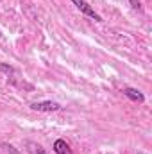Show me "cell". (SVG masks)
<instances>
[{"instance_id":"obj_1","label":"cell","mask_w":152,"mask_h":154,"mask_svg":"<svg viewBox=\"0 0 152 154\" xmlns=\"http://www.w3.org/2000/svg\"><path fill=\"white\" fill-rule=\"evenodd\" d=\"M74 4H75V7L81 11V13H84L86 16H90V18H93V20H97V22H102V16L99 14V13H95V9L86 2V0H72Z\"/></svg>"},{"instance_id":"obj_2","label":"cell","mask_w":152,"mask_h":154,"mask_svg":"<svg viewBox=\"0 0 152 154\" xmlns=\"http://www.w3.org/2000/svg\"><path fill=\"white\" fill-rule=\"evenodd\" d=\"M31 109L34 111H59L61 106L57 102H52V100H43V102H32L31 104Z\"/></svg>"},{"instance_id":"obj_4","label":"cell","mask_w":152,"mask_h":154,"mask_svg":"<svg viewBox=\"0 0 152 154\" xmlns=\"http://www.w3.org/2000/svg\"><path fill=\"white\" fill-rule=\"evenodd\" d=\"M54 152L56 154H74L70 145L65 142V140H56L54 142Z\"/></svg>"},{"instance_id":"obj_3","label":"cell","mask_w":152,"mask_h":154,"mask_svg":"<svg viewBox=\"0 0 152 154\" xmlns=\"http://www.w3.org/2000/svg\"><path fill=\"white\" fill-rule=\"evenodd\" d=\"M122 91H123V95H125L127 99H131V100H134V102H143V100H145V95H143L140 90H136V88H123Z\"/></svg>"},{"instance_id":"obj_7","label":"cell","mask_w":152,"mask_h":154,"mask_svg":"<svg viewBox=\"0 0 152 154\" xmlns=\"http://www.w3.org/2000/svg\"><path fill=\"white\" fill-rule=\"evenodd\" d=\"M138 154H145V152H138Z\"/></svg>"},{"instance_id":"obj_8","label":"cell","mask_w":152,"mask_h":154,"mask_svg":"<svg viewBox=\"0 0 152 154\" xmlns=\"http://www.w3.org/2000/svg\"><path fill=\"white\" fill-rule=\"evenodd\" d=\"M97 154H99V152H97Z\"/></svg>"},{"instance_id":"obj_5","label":"cell","mask_w":152,"mask_h":154,"mask_svg":"<svg viewBox=\"0 0 152 154\" xmlns=\"http://www.w3.org/2000/svg\"><path fill=\"white\" fill-rule=\"evenodd\" d=\"M131 5H132L136 11H141V4H140V0H131Z\"/></svg>"},{"instance_id":"obj_6","label":"cell","mask_w":152,"mask_h":154,"mask_svg":"<svg viewBox=\"0 0 152 154\" xmlns=\"http://www.w3.org/2000/svg\"><path fill=\"white\" fill-rule=\"evenodd\" d=\"M36 154H48L45 149H41V147H36Z\"/></svg>"}]
</instances>
